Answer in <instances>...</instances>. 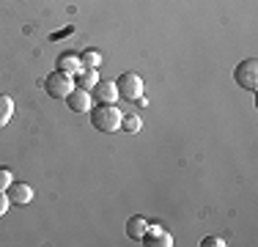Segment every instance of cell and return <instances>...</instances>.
Listing matches in <instances>:
<instances>
[{
  "label": "cell",
  "instance_id": "obj_16",
  "mask_svg": "<svg viewBox=\"0 0 258 247\" xmlns=\"http://www.w3.org/2000/svg\"><path fill=\"white\" fill-rule=\"evenodd\" d=\"M201 244H204V247H223L225 242H223V239H220V236H206V239H204V242H201Z\"/></svg>",
  "mask_w": 258,
  "mask_h": 247
},
{
  "label": "cell",
  "instance_id": "obj_6",
  "mask_svg": "<svg viewBox=\"0 0 258 247\" xmlns=\"http://www.w3.org/2000/svg\"><path fill=\"white\" fill-rule=\"evenodd\" d=\"M91 91H94V99L99 104H115V99H118V88H115V83H110V80L107 83H96Z\"/></svg>",
  "mask_w": 258,
  "mask_h": 247
},
{
  "label": "cell",
  "instance_id": "obj_11",
  "mask_svg": "<svg viewBox=\"0 0 258 247\" xmlns=\"http://www.w3.org/2000/svg\"><path fill=\"white\" fill-rule=\"evenodd\" d=\"M75 83H77V88L91 91L96 83H99V77H96V69H80V72L75 74Z\"/></svg>",
  "mask_w": 258,
  "mask_h": 247
},
{
  "label": "cell",
  "instance_id": "obj_1",
  "mask_svg": "<svg viewBox=\"0 0 258 247\" xmlns=\"http://www.w3.org/2000/svg\"><path fill=\"white\" fill-rule=\"evenodd\" d=\"M121 110L115 104H99V107H91V124L99 132H118L121 129Z\"/></svg>",
  "mask_w": 258,
  "mask_h": 247
},
{
  "label": "cell",
  "instance_id": "obj_5",
  "mask_svg": "<svg viewBox=\"0 0 258 247\" xmlns=\"http://www.w3.org/2000/svg\"><path fill=\"white\" fill-rule=\"evenodd\" d=\"M140 242H143L146 247H170L173 244V236H170L165 228H159V225H149Z\"/></svg>",
  "mask_w": 258,
  "mask_h": 247
},
{
  "label": "cell",
  "instance_id": "obj_15",
  "mask_svg": "<svg viewBox=\"0 0 258 247\" xmlns=\"http://www.w3.org/2000/svg\"><path fill=\"white\" fill-rule=\"evenodd\" d=\"M14 181V173L9 168H0V190H9V184Z\"/></svg>",
  "mask_w": 258,
  "mask_h": 247
},
{
  "label": "cell",
  "instance_id": "obj_9",
  "mask_svg": "<svg viewBox=\"0 0 258 247\" xmlns=\"http://www.w3.org/2000/svg\"><path fill=\"white\" fill-rule=\"evenodd\" d=\"M149 225H151V222L146 220L143 214H135V217H129V220H126V236H129V239H135V242H140Z\"/></svg>",
  "mask_w": 258,
  "mask_h": 247
},
{
  "label": "cell",
  "instance_id": "obj_7",
  "mask_svg": "<svg viewBox=\"0 0 258 247\" xmlns=\"http://www.w3.org/2000/svg\"><path fill=\"white\" fill-rule=\"evenodd\" d=\"M66 104H69L72 113H88V110H91V96H88V91L75 88L69 96H66Z\"/></svg>",
  "mask_w": 258,
  "mask_h": 247
},
{
  "label": "cell",
  "instance_id": "obj_4",
  "mask_svg": "<svg viewBox=\"0 0 258 247\" xmlns=\"http://www.w3.org/2000/svg\"><path fill=\"white\" fill-rule=\"evenodd\" d=\"M115 88H118V96L129 99V102H138V99L143 96V80L135 72H124L115 80Z\"/></svg>",
  "mask_w": 258,
  "mask_h": 247
},
{
  "label": "cell",
  "instance_id": "obj_17",
  "mask_svg": "<svg viewBox=\"0 0 258 247\" xmlns=\"http://www.w3.org/2000/svg\"><path fill=\"white\" fill-rule=\"evenodd\" d=\"M9 203H11V201H9V195H6L3 190H0V217H3L6 212H9Z\"/></svg>",
  "mask_w": 258,
  "mask_h": 247
},
{
  "label": "cell",
  "instance_id": "obj_3",
  "mask_svg": "<svg viewBox=\"0 0 258 247\" xmlns=\"http://www.w3.org/2000/svg\"><path fill=\"white\" fill-rule=\"evenodd\" d=\"M233 83L244 91H255L258 88V60L255 58H247L233 69Z\"/></svg>",
  "mask_w": 258,
  "mask_h": 247
},
{
  "label": "cell",
  "instance_id": "obj_13",
  "mask_svg": "<svg viewBox=\"0 0 258 247\" xmlns=\"http://www.w3.org/2000/svg\"><path fill=\"white\" fill-rule=\"evenodd\" d=\"M121 129H124V132H132V135H138L140 129H143V121H140V115H135V113H126V115H121Z\"/></svg>",
  "mask_w": 258,
  "mask_h": 247
},
{
  "label": "cell",
  "instance_id": "obj_10",
  "mask_svg": "<svg viewBox=\"0 0 258 247\" xmlns=\"http://www.w3.org/2000/svg\"><path fill=\"white\" fill-rule=\"evenodd\" d=\"M83 69V64H80V55L75 52H63L58 58V72H66V74H77Z\"/></svg>",
  "mask_w": 258,
  "mask_h": 247
},
{
  "label": "cell",
  "instance_id": "obj_14",
  "mask_svg": "<svg viewBox=\"0 0 258 247\" xmlns=\"http://www.w3.org/2000/svg\"><path fill=\"white\" fill-rule=\"evenodd\" d=\"M11 115H14V102H11V96L0 94V127H6Z\"/></svg>",
  "mask_w": 258,
  "mask_h": 247
},
{
  "label": "cell",
  "instance_id": "obj_2",
  "mask_svg": "<svg viewBox=\"0 0 258 247\" xmlns=\"http://www.w3.org/2000/svg\"><path fill=\"white\" fill-rule=\"evenodd\" d=\"M44 91L50 94L52 99H66L75 91V83H72V74L66 72H52L44 77Z\"/></svg>",
  "mask_w": 258,
  "mask_h": 247
},
{
  "label": "cell",
  "instance_id": "obj_8",
  "mask_svg": "<svg viewBox=\"0 0 258 247\" xmlns=\"http://www.w3.org/2000/svg\"><path fill=\"white\" fill-rule=\"evenodd\" d=\"M6 195H9L11 203H20V206H25V203L33 201V190H30L28 184H20V181H11Z\"/></svg>",
  "mask_w": 258,
  "mask_h": 247
},
{
  "label": "cell",
  "instance_id": "obj_12",
  "mask_svg": "<svg viewBox=\"0 0 258 247\" xmlns=\"http://www.w3.org/2000/svg\"><path fill=\"white\" fill-rule=\"evenodd\" d=\"M80 64H83V69H99L102 66V52L99 49H85V52L80 55Z\"/></svg>",
  "mask_w": 258,
  "mask_h": 247
}]
</instances>
